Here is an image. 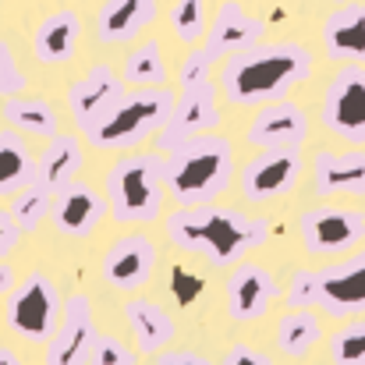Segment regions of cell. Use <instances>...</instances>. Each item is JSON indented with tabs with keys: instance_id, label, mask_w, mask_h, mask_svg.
<instances>
[{
	"instance_id": "6da1fadb",
	"label": "cell",
	"mask_w": 365,
	"mask_h": 365,
	"mask_svg": "<svg viewBox=\"0 0 365 365\" xmlns=\"http://www.w3.org/2000/svg\"><path fill=\"white\" fill-rule=\"evenodd\" d=\"M312 71V53L302 43H252L231 53L220 68V93L227 103L252 107L284 100Z\"/></svg>"
},
{
	"instance_id": "7a4b0ae2",
	"label": "cell",
	"mask_w": 365,
	"mask_h": 365,
	"mask_svg": "<svg viewBox=\"0 0 365 365\" xmlns=\"http://www.w3.org/2000/svg\"><path fill=\"white\" fill-rule=\"evenodd\" d=\"M167 238L174 248L210 259L213 266H238L266 238V224L224 206H178L167 217Z\"/></svg>"
},
{
	"instance_id": "3957f363",
	"label": "cell",
	"mask_w": 365,
	"mask_h": 365,
	"mask_svg": "<svg viewBox=\"0 0 365 365\" xmlns=\"http://www.w3.org/2000/svg\"><path fill=\"white\" fill-rule=\"evenodd\" d=\"M167 195L178 206H206L235 178V149L220 135H199L163 156Z\"/></svg>"
},
{
	"instance_id": "277c9868",
	"label": "cell",
	"mask_w": 365,
	"mask_h": 365,
	"mask_svg": "<svg viewBox=\"0 0 365 365\" xmlns=\"http://www.w3.org/2000/svg\"><path fill=\"white\" fill-rule=\"evenodd\" d=\"M167 199V178H163V156L135 153L114 163L107 174V206L110 217L121 224H149L163 213Z\"/></svg>"
},
{
	"instance_id": "5b68a950",
	"label": "cell",
	"mask_w": 365,
	"mask_h": 365,
	"mask_svg": "<svg viewBox=\"0 0 365 365\" xmlns=\"http://www.w3.org/2000/svg\"><path fill=\"white\" fill-rule=\"evenodd\" d=\"M287 305L291 309L319 305L334 319L365 312V248L355 259L298 273L287 287Z\"/></svg>"
},
{
	"instance_id": "8992f818",
	"label": "cell",
	"mask_w": 365,
	"mask_h": 365,
	"mask_svg": "<svg viewBox=\"0 0 365 365\" xmlns=\"http://www.w3.org/2000/svg\"><path fill=\"white\" fill-rule=\"evenodd\" d=\"M170 107H174V96L163 86L121 93L114 107L86 131V138L96 149H135L138 142H145L153 131L163 128Z\"/></svg>"
},
{
	"instance_id": "52a82bcc",
	"label": "cell",
	"mask_w": 365,
	"mask_h": 365,
	"mask_svg": "<svg viewBox=\"0 0 365 365\" xmlns=\"http://www.w3.org/2000/svg\"><path fill=\"white\" fill-rule=\"evenodd\" d=\"M4 319L7 327L29 341V344H50L57 323H61V298L57 287L43 277V273H29L7 298L4 305Z\"/></svg>"
},
{
	"instance_id": "ba28073f",
	"label": "cell",
	"mask_w": 365,
	"mask_h": 365,
	"mask_svg": "<svg viewBox=\"0 0 365 365\" xmlns=\"http://www.w3.org/2000/svg\"><path fill=\"white\" fill-rule=\"evenodd\" d=\"M298 231L309 255H348L365 242V213L341 206H316L302 213Z\"/></svg>"
},
{
	"instance_id": "9c48e42d",
	"label": "cell",
	"mask_w": 365,
	"mask_h": 365,
	"mask_svg": "<svg viewBox=\"0 0 365 365\" xmlns=\"http://www.w3.org/2000/svg\"><path fill=\"white\" fill-rule=\"evenodd\" d=\"M220 124V107H217V86L206 78L199 86H188L181 89V100H174L167 121L156 135V145L160 153H170L178 149L181 142H192L199 135H210L213 128Z\"/></svg>"
},
{
	"instance_id": "30bf717a",
	"label": "cell",
	"mask_w": 365,
	"mask_h": 365,
	"mask_svg": "<svg viewBox=\"0 0 365 365\" xmlns=\"http://www.w3.org/2000/svg\"><path fill=\"white\" fill-rule=\"evenodd\" d=\"M323 124L351 142V145H362L365 142V68L362 64H344L330 86H327V96H323Z\"/></svg>"
},
{
	"instance_id": "8fae6325",
	"label": "cell",
	"mask_w": 365,
	"mask_h": 365,
	"mask_svg": "<svg viewBox=\"0 0 365 365\" xmlns=\"http://www.w3.org/2000/svg\"><path fill=\"white\" fill-rule=\"evenodd\" d=\"M93 344H96L93 305H89L86 294H75V298H68V305L61 312V323L50 337L46 365H89Z\"/></svg>"
},
{
	"instance_id": "7c38bea8",
	"label": "cell",
	"mask_w": 365,
	"mask_h": 365,
	"mask_svg": "<svg viewBox=\"0 0 365 365\" xmlns=\"http://www.w3.org/2000/svg\"><path fill=\"white\" fill-rule=\"evenodd\" d=\"M302 178L298 149H262L242 170V188L248 202H273Z\"/></svg>"
},
{
	"instance_id": "4fadbf2b",
	"label": "cell",
	"mask_w": 365,
	"mask_h": 365,
	"mask_svg": "<svg viewBox=\"0 0 365 365\" xmlns=\"http://www.w3.org/2000/svg\"><path fill=\"white\" fill-rule=\"evenodd\" d=\"M245 138L255 149H298L309 138V118L302 107H294L287 100H273V103L259 107Z\"/></svg>"
},
{
	"instance_id": "5bb4252c",
	"label": "cell",
	"mask_w": 365,
	"mask_h": 365,
	"mask_svg": "<svg viewBox=\"0 0 365 365\" xmlns=\"http://www.w3.org/2000/svg\"><path fill=\"white\" fill-rule=\"evenodd\" d=\"M156 262H160V252L145 235H124V238H118L107 248L103 277L118 291H138L153 277Z\"/></svg>"
},
{
	"instance_id": "9a60e30c",
	"label": "cell",
	"mask_w": 365,
	"mask_h": 365,
	"mask_svg": "<svg viewBox=\"0 0 365 365\" xmlns=\"http://www.w3.org/2000/svg\"><path fill=\"white\" fill-rule=\"evenodd\" d=\"M262 29H266V25H262L259 18H252L238 0H224V4L217 7L213 29H210V36H206V43H202L199 50L206 53L210 64L227 61L231 53H238L245 46L259 43V39H262Z\"/></svg>"
},
{
	"instance_id": "2e32d148",
	"label": "cell",
	"mask_w": 365,
	"mask_h": 365,
	"mask_svg": "<svg viewBox=\"0 0 365 365\" xmlns=\"http://www.w3.org/2000/svg\"><path fill=\"white\" fill-rule=\"evenodd\" d=\"M277 294H280V287H277L273 273L262 269V266L242 262V266L227 277V312H231V319H238V323L259 319V316L277 302Z\"/></svg>"
},
{
	"instance_id": "e0dca14e",
	"label": "cell",
	"mask_w": 365,
	"mask_h": 365,
	"mask_svg": "<svg viewBox=\"0 0 365 365\" xmlns=\"http://www.w3.org/2000/svg\"><path fill=\"white\" fill-rule=\"evenodd\" d=\"M107 213H110V206H107L103 195H96L89 185L71 181V185H64V188L57 192L53 213H50V217H53V227H57L61 235L86 238L96 224H103Z\"/></svg>"
},
{
	"instance_id": "ac0fdd59",
	"label": "cell",
	"mask_w": 365,
	"mask_h": 365,
	"mask_svg": "<svg viewBox=\"0 0 365 365\" xmlns=\"http://www.w3.org/2000/svg\"><path fill=\"white\" fill-rule=\"evenodd\" d=\"M121 93H124V86H121V78L114 75V68H107V64L89 68L86 78H78V82L71 86V93H68L75 124H78L82 131H89L93 124L114 107V100H118Z\"/></svg>"
},
{
	"instance_id": "d6986e66",
	"label": "cell",
	"mask_w": 365,
	"mask_h": 365,
	"mask_svg": "<svg viewBox=\"0 0 365 365\" xmlns=\"http://www.w3.org/2000/svg\"><path fill=\"white\" fill-rule=\"evenodd\" d=\"M316 195H365V153L323 149L312 163Z\"/></svg>"
},
{
	"instance_id": "ffe728a7",
	"label": "cell",
	"mask_w": 365,
	"mask_h": 365,
	"mask_svg": "<svg viewBox=\"0 0 365 365\" xmlns=\"http://www.w3.org/2000/svg\"><path fill=\"white\" fill-rule=\"evenodd\" d=\"M323 46L337 64H365V4H344L323 21Z\"/></svg>"
},
{
	"instance_id": "44dd1931",
	"label": "cell",
	"mask_w": 365,
	"mask_h": 365,
	"mask_svg": "<svg viewBox=\"0 0 365 365\" xmlns=\"http://www.w3.org/2000/svg\"><path fill=\"white\" fill-rule=\"evenodd\" d=\"M78 36H82L78 14L75 11H57V14H50V18L39 21V29L32 36V53L43 64H64V61L75 57Z\"/></svg>"
},
{
	"instance_id": "7402d4cb",
	"label": "cell",
	"mask_w": 365,
	"mask_h": 365,
	"mask_svg": "<svg viewBox=\"0 0 365 365\" xmlns=\"http://www.w3.org/2000/svg\"><path fill=\"white\" fill-rule=\"evenodd\" d=\"M156 18V0H107L96 21L100 43H131Z\"/></svg>"
},
{
	"instance_id": "603a6c76",
	"label": "cell",
	"mask_w": 365,
	"mask_h": 365,
	"mask_svg": "<svg viewBox=\"0 0 365 365\" xmlns=\"http://www.w3.org/2000/svg\"><path fill=\"white\" fill-rule=\"evenodd\" d=\"M124 319H128L142 355H160L174 341V319L149 298H131L124 305Z\"/></svg>"
},
{
	"instance_id": "cb8c5ba5",
	"label": "cell",
	"mask_w": 365,
	"mask_h": 365,
	"mask_svg": "<svg viewBox=\"0 0 365 365\" xmlns=\"http://www.w3.org/2000/svg\"><path fill=\"white\" fill-rule=\"evenodd\" d=\"M78 170H82V145H78V138L75 135H53L50 149L36 163V181L57 195L64 185L75 181Z\"/></svg>"
},
{
	"instance_id": "d4e9b609",
	"label": "cell",
	"mask_w": 365,
	"mask_h": 365,
	"mask_svg": "<svg viewBox=\"0 0 365 365\" xmlns=\"http://www.w3.org/2000/svg\"><path fill=\"white\" fill-rule=\"evenodd\" d=\"M29 181H36V160L29 145L18 135L0 131V199L18 195Z\"/></svg>"
},
{
	"instance_id": "484cf974",
	"label": "cell",
	"mask_w": 365,
	"mask_h": 365,
	"mask_svg": "<svg viewBox=\"0 0 365 365\" xmlns=\"http://www.w3.org/2000/svg\"><path fill=\"white\" fill-rule=\"evenodd\" d=\"M319 341V319L305 309H291L277 323V348L287 359H305Z\"/></svg>"
},
{
	"instance_id": "4316f807",
	"label": "cell",
	"mask_w": 365,
	"mask_h": 365,
	"mask_svg": "<svg viewBox=\"0 0 365 365\" xmlns=\"http://www.w3.org/2000/svg\"><path fill=\"white\" fill-rule=\"evenodd\" d=\"M124 82L142 86V89H153V86H163L167 82V61H163V50H160L156 39L138 43L124 57Z\"/></svg>"
},
{
	"instance_id": "83f0119b",
	"label": "cell",
	"mask_w": 365,
	"mask_h": 365,
	"mask_svg": "<svg viewBox=\"0 0 365 365\" xmlns=\"http://www.w3.org/2000/svg\"><path fill=\"white\" fill-rule=\"evenodd\" d=\"M4 121L14 131L29 135H57V114L46 100H7L4 103Z\"/></svg>"
},
{
	"instance_id": "f1b7e54d",
	"label": "cell",
	"mask_w": 365,
	"mask_h": 365,
	"mask_svg": "<svg viewBox=\"0 0 365 365\" xmlns=\"http://www.w3.org/2000/svg\"><path fill=\"white\" fill-rule=\"evenodd\" d=\"M50 213H53V192L43 188L39 181H29L11 202V217L21 231H36L39 220H46Z\"/></svg>"
},
{
	"instance_id": "f546056e",
	"label": "cell",
	"mask_w": 365,
	"mask_h": 365,
	"mask_svg": "<svg viewBox=\"0 0 365 365\" xmlns=\"http://www.w3.org/2000/svg\"><path fill=\"white\" fill-rule=\"evenodd\" d=\"M170 29L181 43L195 46L206 36V0H174L170 7Z\"/></svg>"
},
{
	"instance_id": "4dcf8cb0",
	"label": "cell",
	"mask_w": 365,
	"mask_h": 365,
	"mask_svg": "<svg viewBox=\"0 0 365 365\" xmlns=\"http://www.w3.org/2000/svg\"><path fill=\"white\" fill-rule=\"evenodd\" d=\"M334 365H365V319H351L330 337Z\"/></svg>"
},
{
	"instance_id": "1f68e13d",
	"label": "cell",
	"mask_w": 365,
	"mask_h": 365,
	"mask_svg": "<svg viewBox=\"0 0 365 365\" xmlns=\"http://www.w3.org/2000/svg\"><path fill=\"white\" fill-rule=\"evenodd\" d=\"M89 365H138V359H135V351H131L124 341H118L114 334H96Z\"/></svg>"
},
{
	"instance_id": "d6a6232c",
	"label": "cell",
	"mask_w": 365,
	"mask_h": 365,
	"mask_svg": "<svg viewBox=\"0 0 365 365\" xmlns=\"http://www.w3.org/2000/svg\"><path fill=\"white\" fill-rule=\"evenodd\" d=\"M25 71L18 68V57L11 53V46L7 43H0V96L4 100H14V96H21L25 93Z\"/></svg>"
},
{
	"instance_id": "836d02e7",
	"label": "cell",
	"mask_w": 365,
	"mask_h": 365,
	"mask_svg": "<svg viewBox=\"0 0 365 365\" xmlns=\"http://www.w3.org/2000/svg\"><path fill=\"white\" fill-rule=\"evenodd\" d=\"M210 68H213V64L206 61V53H202V50H192V53L185 57V64H181V89L206 82V78H210Z\"/></svg>"
},
{
	"instance_id": "e575fe53",
	"label": "cell",
	"mask_w": 365,
	"mask_h": 365,
	"mask_svg": "<svg viewBox=\"0 0 365 365\" xmlns=\"http://www.w3.org/2000/svg\"><path fill=\"white\" fill-rule=\"evenodd\" d=\"M18 235H21V227L14 224V217L0 210V259L14 252V245H18Z\"/></svg>"
},
{
	"instance_id": "d590c367",
	"label": "cell",
	"mask_w": 365,
	"mask_h": 365,
	"mask_svg": "<svg viewBox=\"0 0 365 365\" xmlns=\"http://www.w3.org/2000/svg\"><path fill=\"white\" fill-rule=\"evenodd\" d=\"M220 365H269V359L259 355V351L248 348V344H238V348H231V351L224 355V362Z\"/></svg>"
},
{
	"instance_id": "8d00e7d4",
	"label": "cell",
	"mask_w": 365,
	"mask_h": 365,
	"mask_svg": "<svg viewBox=\"0 0 365 365\" xmlns=\"http://www.w3.org/2000/svg\"><path fill=\"white\" fill-rule=\"evenodd\" d=\"M156 365H210V362L202 355H195V351H160Z\"/></svg>"
},
{
	"instance_id": "74e56055",
	"label": "cell",
	"mask_w": 365,
	"mask_h": 365,
	"mask_svg": "<svg viewBox=\"0 0 365 365\" xmlns=\"http://www.w3.org/2000/svg\"><path fill=\"white\" fill-rule=\"evenodd\" d=\"M11 287H14V269L0 259V294H11Z\"/></svg>"
},
{
	"instance_id": "f35d334b",
	"label": "cell",
	"mask_w": 365,
	"mask_h": 365,
	"mask_svg": "<svg viewBox=\"0 0 365 365\" xmlns=\"http://www.w3.org/2000/svg\"><path fill=\"white\" fill-rule=\"evenodd\" d=\"M0 365H21V362H18V355H14V351L0 348Z\"/></svg>"
},
{
	"instance_id": "ab89813d",
	"label": "cell",
	"mask_w": 365,
	"mask_h": 365,
	"mask_svg": "<svg viewBox=\"0 0 365 365\" xmlns=\"http://www.w3.org/2000/svg\"><path fill=\"white\" fill-rule=\"evenodd\" d=\"M334 4H344V0H334Z\"/></svg>"
}]
</instances>
